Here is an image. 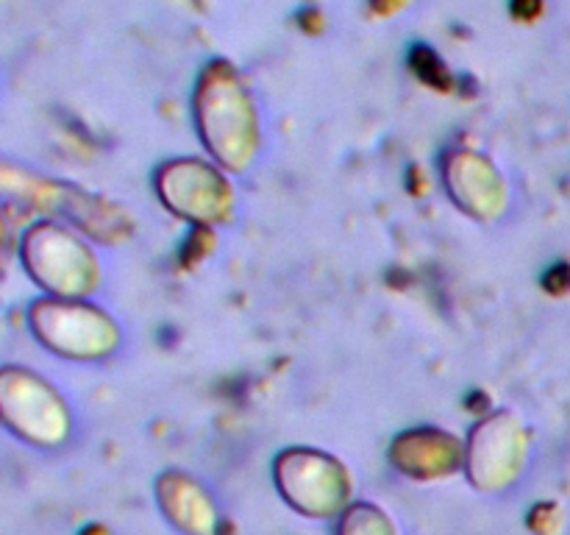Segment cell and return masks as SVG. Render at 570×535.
Masks as SVG:
<instances>
[{
  "label": "cell",
  "mask_w": 570,
  "mask_h": 535,
  "mask_svg": "<svg viewBox=\"0 0 570 535\" xmlns=\"http://www.w3.org/2000/svg\"><path fill=\"white\" fill-rule=\"evenodd\" d=\"M390 463L415 483H438L465 468V440L440 427H410L390 444Z\"/></svg>",
  "instance_id": "cell-10"
},
{
  "label": "cell",
  "mask_w": 570,
  "mask_h": 535,
  "mask_svg": "<svg viewBox=\"0 0 570 535\" xmlns=\"http://www.w3.org/2000/svg\"><path fill=\"white\" fill-rule=\"evenodd\" d=\"M0 182H3L6 195H17V198H22V204L37 206V210L48 212L50 217H59L61 223L72 226L98 245H122L137 232V221L120 204L87 193L76 184L33 176L28 171H20V178H14L6 167Z\"/></svg>",
  "instance_id": "cell-3"
},
{
  "label": "cell",
  "mask_w": 570,
  "mask_h": 535,
  "mask_svg": "<svg viewBox=\"0 0 570 535\" xmlns=\"http://www.w3.org/2000/svg\"><path fill=\"white\" fill-rule=\"evenodd\" d=\"M28 329L50 354L72 362H100L120 351L122 329L89 299H37L28 307Z\"/></svg>",
  "instance_id": "cell-4"
},
{
  "label": "cell",
  "mask_w": 570,
  "mask_h": 535,
  "mask_svg": "<svg viewBox=\"0 0 570 535\" xmlns=\"http://www.w3.org/2000/svg\"><path fill=\"white\" fill-rule=\"evenodd\" d=\"M20 262L50 299H89L100 288L98 254L61 221L31 223L20 237Z\"/></svg>",
  "instance_id": "cell-2"
},
{
  "label": "cell",
  "mask_w": 570,
  "mask_h": 535,
  "mask_svg": "<svg viewBox=\"0 0 570 535\" xmlns=\"http://www.w3.org/2000/svg\"><path fill=\"white\" fill-rule=\"evenodd\" d=\"M154 193L178 221L195 228L226 226L237 212V189L217 162L200 156H173L154 173Z\"/></svg>",
  "instance_id": "cell-6"
},
{
  "label": "cell",
  "mask_w": 570,
  "mask_h": 535,
  "mask_svg": "<svg viewBox=\"0 0 570 535\" xmlns=\"http://www.w3.org/2000/svg\"><path fill=\"white\" fill-rule=\"evenodd\" d=\"M527 424L512 410H495L479 418L465 438V477L479 494H507L527 474L529 463Z\"/></svg>",
  "instance_id": "cell-8"
},
{
  "label": "cell",
  "mask_w": 570,
  "mask_h": 535,
  "mask_svg": "<svg viewBox=\"0 0 570 535\" xmlns=\"http://www.w3.org/2000/svg\"><path fill=\"white\" fill-rule=\"evenodd\" d=\"M443 187L462 215L479 223H495L510 210V184L488 156L476 150H449L440 162Z\"/></svg>",
  "instance_id": "cell-9"
},
{
  "label": "cell",
  "mask_w": 570,
  "mask_h": 535,
  "mask_svg": "<svg viewBox=\"0 0 570 535\" xmlns=\"http://www.w3.org/2000/svg\"><path fill=\"white\" fill-rule=\"evenodd\" d=\"M195 126L212 162L234 176H245L259 159V115L239 78L215 65L200 78L195 95Z\"/></svg>",
  "instance_id": "cell-1"
},
{
  "label": "cell",
  "mask_w": 570,
  "mask_h": 535,
  "mask_svg": "<svg viewBox=\"0 0 570 535\" xmlns=\"http://www.w3.org/2000/svg\"><path fill=\"white\" fill-rule=\"evenodd\" d=\"M156 505L173 529L181 535H220L223 513L215 496L193 474L167 468L156 477Z\"/></svg>",
  "instance_id": "cell-11"
},
{
  "label": "cell",
  "mask_w": 570,
  "mask_h": 535,
  "mask_svg": "<svg viewBox=\"0 0 570 535\" xmlns=\"http://www.w3.org/2000/svg\"><path fill=\"white\" fill-rule=\"evenodd\" d=\"M0 421L33 449H59L72 438V410L65 396L31 368L0 371Z\"/></svg>",
  "instance_id": "cell-7"
},
{
  "label": "cell",
  "mask_w": 570,
  "mask_h": 535,
  "mask_svg": "<svg viewBox=\"0 0 570 535\" xmlns=\"http://www.w3.org/2000/svg\"><path fill=\"white\" fill-rule=\"evenodd\" d=\"M337 535H401L399 524L393 522L382 505L373 502H354L343 516L337 518Z\"/></svg>",
  "instance_id": "cell-12"
},
{
  "label": "cell",
  "mask_w": 570,
  "mask_h": 535,
  "mask_svg": "<svg viewBox=\"0 0 570 535\" xmlns=\"http://www.w3.org/2000/svg\"><path fill=\"white\" fill-rule=\"evenodd\" d=\"M273 485L284 505L315 522L340 518L354 505V479L345 463L315 446L278 451L273 460Z\"/></svg>",
  "instance_id": "cell-5"
}]
</instances>
